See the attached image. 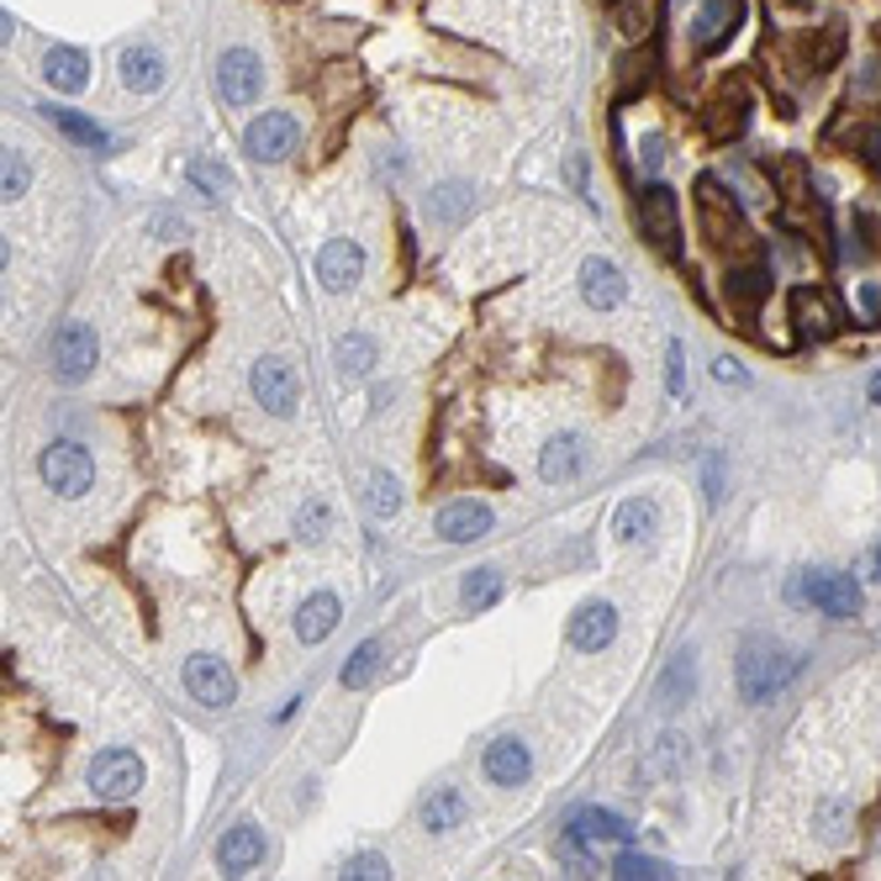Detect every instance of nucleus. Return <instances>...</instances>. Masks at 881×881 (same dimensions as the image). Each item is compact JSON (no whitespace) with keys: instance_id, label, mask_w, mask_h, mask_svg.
<instances>
[{"instance_id":"nucleus-35","label":"nucleus","mask_w":881,"mask_h":881,"mask_svg":"<svg viewBox=\"0 0 881 881\" xmlns=\"http://www.w3.org/2000/svg\"><path fill=\"white\" fill-rule=\"evenodd\" d=\"M365 508H370V517H380V523L401 512V486L391 481L386 470H375L370 476V486H365Z\"/></svg>"},{"instance_id":"nucleus-4","label":"nucleus","mask_w":881,"mask_h":881,"mask_svg":"<svg viewBox=\"0 0 881 881\" xmlns=\"http://www.w3.org/2000/svg\"><path fill=\"white\" fill-rule=\"evenodd\" d=\"M85 781H90V792L101 802H127V798H137V787H143V760H137L133 749H101V755L90 760Z\"/></svg>"},{"instance_id":"nucleus-2","label":"nucleus","mask_w":881,"mask_h":881,"mask_svg":"<svg viewBox=\"0 0 881 881\" xmlns=\"http://www.w3.org/2000/svg\"><path fill=\"white\" fill-rule=\"evenodd\" d=\"M696 212H702V233L718 243V248H745L749 233H745V212L734 201V190H723L713 175L696 180Z\"/></svg>"},{"instance_id":"nucleus-10","label":"nucleus","mask_w":881,"mask_h":881,"mask_svg":"<svg viewBox=\"0 0 881 881\" xmlns=\"http://www.w3.org/2000/svg\"><path fill=\"white\" fill-rule=\"evenodd\" d=\"M186 692L196 696L201 707H233L238 681H233V670L222 666L216 655H190L186 660Z\"/></svg>"},{"instance_id":"nucleus-30","label":"nucleus","mask_w":881,"mask_h":881,"mask_svg":"<svg viewBox=\"0 0 881 881\" xmlns=\"http://www.w3.org/2000/svg\"><path fill=\"white\" fill-rule=\"evenodd\" d=\"M465 212H470V186H459V180H449V186H438L427 196V216L444 222V227L465 222Z\"/></svg>"},{"instance_id":"nucleus-33","label":"nucleus","mask_w":881,"mask_h":881,"mask_svg":"<svg viewBox=\"0 0 881 881\" xmlns=\"http://www.w3.org/2000/svg\"><path fill=\"white\" fill-rule=\"evenodd\" d=\"M375 365V344L365 338V333H348V338H338V375L344 380H365Z\"/></svg>"},{"instance_id":"nucleus-43","label":"nucleus","mask_w":881,"mask_h":881,"mask_svg":"<svg viewBox=\"0 0 881 881\" xmlns=\"http://www.w3.org/2000/svg\"><path fill=\"white\" fill-rule=\"evenodd\" d=\"M676 771H681V739L666 734V739L655 745V760L644 766V776H676Z\"/></svg>"},{"instance_id":"nucleus-17","label":"nucleus","mask_w":881,"mask_h":881,"mask_svg":"<svg viewBox=\"0 0 881 881\" xmlns=\"http://www.w3.org/2000/svg\"><path fill=\"white\" fill-rule=\"evenodd\" d=\"M792 317H798V327L807 333V338H834L839 333V306L828 301V291H813V286H802V291H792Z\"/></svg>"},{"instance_id":"nucleus-42","label":"nucleus","mask_w":881,"mask_h":881,"mask_svg":"<svg viewBox=\"0 0 881 881\" xmlns=\"http://www.w3.org/2000/svg\"><path fill=\"white\" fill-rule=\"evenodd\" d=\"M344 877L348 881H380V877H391V860H386V855H348Z\"/></svg>"},{"instance_id":"nucleus-29","label":"nucleus","mask_w":881,"mask_h":881,"mask_svg":"<svg viewBox=\"0 0 881 881\" xmlns=\"http://www.w3.org/2000/svg\"><path fill=\"white\" fill-rule=\"evenodd\" d=\"M48 122H54L58 133L69 137V143H80V148H107V133L90 122V116H80V111H64V107H48L43 111Z\"/></svg>"},{"instance_id":"nucleus-12","label":"nucleus","mask_w":881,"mask_h":881,"mask_svg":"<svg viewBox=\"0 0 881 881\" xmlns=\"http://www.w3.org/2000/svg\"><path fill=\"white\" fill-rule=\"evenodd\" d=\"M613 634H617V607L613 602H581L576 617H570V649H581V655L607 649Z\"/></svg>"},{"instance_id":"nucleus-19","label":"nucleus","mask_w":881,"mask_h":881,"mask_svg":"<svg viewBox=\"0 0 881 881\" xmlns=\"http://www.w3.org/2000/svg\"><path fill=\"white\" fill-rule=\"evenodd\" d=\"M565 834H570V839H581L587 850L591 845H628V839H634L628 818H617V813H607V807H587V813H576Z\"/></svg>"},{"instance_id":"nucleus-32","label":"nucleus","mask_w":881,"mask_h":881,"mask_svg":"<svg viewBox=\"0 0 881 881\" xmlns=\"http://www.w3.org/2000/svg\"><path fill=\"white\" fill-rule=\"evenodd\" d=\"M186 180L201 190L207 201H222V196L233 190V169H227V164H216V159H190Z\"/></svg>"},{"instance_id":"nucleus-45","label":"nucleus","mask_w":881,"mask_h":881,"mask_svg":"<svg viewBox=\"0 0 881 881\" xmlns=\"http://www.w3.org/2000/svg\"><path fill=\"white\" fill-rule=\"evenodd\" d=\"M322 523H327V508H322V502H306V508L295 512V534L301 538H322Z\"/></svg>"},{"instance_id":"nucleus-38","label":"nucleus","mask_w":881,"mask_h":881,"mask_svg":"<svg viewBox=\"0 0 881 881\" xmlns=\"http://www.w3.org/2000/svg\"><path fill=\"white\" fill-rule=\"evenodd\" d=\"M813 818H818V834H824L828 845H839L845 828H850V807H845L839 798H824L818 807H813Z\"/></svg>"},{"instance_id":"nucleus-14","label":"nucleus","mask_w":881,"mask_h":881,"mask_svg":"<svg viewBox=\"0 0 881 881\" xmlns=\"http://www.w3.org/2000/svg\"><path fill=\"white\" fill-rule=\"evenodd\" d=\"M259 860H265V828L259 824H233L227 834H222V845H216V866H222L227 877H248Z\"/></svg>"},{"instance_id":"nucleus-40","label":"nucleus","mask_w":881,"mask_h":881,"mask_svg":"<svg viewBox=\"0 0 881 881\" xmlns=\"http://www.w3.org/2000/svg\"><path fill=\"white\" fill-rule=\"evenodd\" d=\"M5 201H22L27 196V186H32V169H27V159L16 154V148H5Z\"/></svg>"},{"instance_id":"nucleus-15","label":"nucleus","mask_w":881,"mask_h":881,"mask_svg":"<svg viewBox=\"0 0 881 881\" xmlns=\"http://www.w3.org/2000/svg\"><path fill=\"white\" fill-rule=\"evenodd\" d=\"M581 295H587V306H596V312H613L617 301L628 295V280H623V269H617L613 259L591 254L587 265H581Z\"/></svg>"},{"instance_id":"nucleus-25","label":"nucleus","mask_w":881,"mask_h":881,"mask_svg":"<svg viewBox=\"0 0 881 881\" xmlns=\"http://www.w3.org/2000/svg\"><path fill=\"white\" fill-rule=\"evenodd\" d=\"M122 85L137 90V96H154V90L164 85V54L159 48H148V43L127 48V54H122Z\"/></svg>"},{"instance_id":"nucleus-5","label":"nucleus","mask_w":881,"mask_h":881,"mask_svg":"<svg viewBox=\"0 0 881 881\" xmlns=\"http://www.w3.org/2000/svg\"><path fill=\"white\" fill-rule=\"evenodd\" d=\"M37 470H43V481L54 486L58 497H85L96 486V459L85 455L80 444H69V438L48 444L43 459H37Z\"/></svg>"},{"instance_id":"nucleus-28","label":"nucleus","mask_w":881,"mask_h":881,"mask_svg":"<svg viewBox=\"0 0 881 881\" xmlns=\"http://www.w3.org/2000/svg\"><path fill=\"white\" fill-rule=\"evenodd\" d=\"M723 291H728V301H734L739 312H755V306H760V295L771 291V280H766V269H728Z\"/></svg>"},{"instance_id":"nucleus-22","label":"nucleus","mask_w":881,"mask_h":881,"mask_svg":"<svg viewBox=\"0 0 881 881\" xmlns=\"http://www.w3.org/2000/svg\"><path fill=\"white\" fill-rule=\"evenodd\" d=\"M338 617H344V607H338V596H333V591L306 596V602H301V613H295V639H301V644H322L333 628H338Z\"/></svg>"},{"instance_id":"nucleus-39","label":"nucleus","mask_w":881,"mask_h":881,"mask_svg":"<svg viewBox=\"0 0 881 881\" xmlns=\"http://www.w3.org/2000/svg\"><path fill=\"white\" fill-rule=\"evenodd\" d=\"M666 391L676 401L687 397V344H681V338H670V348H666Z\"/></svg>"},{"instance_id":"nucleus-49","label":"nucleus","mask_w":881,"mask_h":881,"mask_svg":"<svg viewBox=\"0 0 881 881\" xmlns=\"http://www.w3.org/2000/svg\"><path fill=\"white\" fill-rule=\"evenodd\" d=\"M644 169H649V175L660 169V143H655V137H649V148H644Z\"/></svg>"},{"instance_id":"nucleus-8","label":"nucleus","mask_w":881,"mask_h":881,"mask_svg":"<svg viewBox=\"0 0 881 881\" xmlns=\"http://www.w3.org/2000/svg\"><path fill=\"white\" fill-rule=\"evenodd\" d=\"M295 143H301V122H295L291 111H265L248 133H243V148H248V159L259 164H280L295 154Z\"/></svg>"},{"instance_id":"nucleus-6","label":"nucleus","mask_w":881,"mask_h":881,"mask_svg":"<svg viewBox=\"0 0 881 881\" xmlns=\"http://www.w3.org/2000/svg\"><path fill=\"white\" fill-rule=\"evenodd\" d=\"M802 602H813L824 617H834V623H845V617L860 613V581L855 576H845V570H807L798 587Z\"/></svg>"},{"instance_id":"nucleus-11","label":"nucleus","mask_w":881,"mask_h":881,"mask_svg":"<svg viewBox=\"0 0 881 881\" xmlns=\"http://www.w3.org/2000/svg\"><path fill=\"white\" fill-rule=\"evenodd\" d=\"M254 397H259L265 412L291 417L295 406H301V380H295V370L286 359H259V365H254Z\"/></svg>"},{"instance_id":"nucleus-41","label":"nucleus","mask_w":881,"mask_h":881,"mask_svg":"<svg viewBox=\"0 0 881 881\" xmlns=\"http://www.w3.org/2000/svg\"><path fill=\"white\" fill-rule=\"evenodd\" d=\"M707 127H713V137H739V133H745V101H734V107H728V101H718V107H713V116H707Z\"/></svg>"},{"instance_id":"nucleus-3","label":"nucleus","mask_w":881,"mask_h":881,"mask_svg":"<svg viewBox=\"0 0 881 881\" xmlns=\"http://www.w3.org/2000/svg\"><path fill=\"white\" fill-rule=\"evenodd\" d=\"M48 359H54V375L64 386H80L85 375L96 370V359H101L96 327H90V322H58L54 344H48Z\"/></svg>"},{"instance_id":"nucleus-23","label":"nucleus","mask_w":881,"mask_h":881,"mask_svg":"<svg viewBox=\"0 0 881 881\" xmlns=\"http://www.w3.org/2000/svg\"><path fill=\"white\" fill-rule=\"evenodd\" d=\"M491 534V508H481V502H449V508L438 512V538H449V544H470V538Z\"/></svg>"},{"instance_id":"nucleus-1","label":"nucleus","mask_w":881,"mask_h":881,"mask_svg":"<svg viewBox=\"0 0 881 881\" xmlns=\"http://www.w3.org/2000/svg\"><path fill=\"white\" fill-rule=\"evenodd\" d=\"M792 670H798L792 649H781V644H771V639H749L745 649H739L734 681H739V696H745V702H771V696L792 681Z\"/></svg>"},{"instance_id":"nucleus-50","label":"nucleus","mask_w":881,"mask_h":881,"mask_svg":"<svg viewBox=\"0 0 881 881\" xmlns=\"http://www.w3.org/2000/svg\"><path fill=\"white\" fill-rule=\"evenodd\" d=\"M871 401H881V375H871Z\"/></svg>"},{"instance_id":"nucleus-31","label":"nucleus","mask_w":881,"mask_h":881,"mask_svg":"<svg viewBox=\"0 0 881 881\" xmlns=\"http://www.w3.org/2000/svg\"><path fill=\"white\" fill-rule=\"evenodd\" d=\"M613 534L623 538V544H639V538H649V534H655V502H644V497L623 502V508H617Z\"/></svg>"},{"instance_id":"nucleus-20","label":"nucleus","mask_w":881,"mask_h":881,"mask_svg":"<svg viewBox=\"0 0 881 881\" xmlns=\"http://www.w3.org/2000/svg\"><path fill=\"white\" fill-rule=\"evenodd\" d=\"M739 11H745V0H702V11H696V48L702 54L723 48L734 37V27H739Z\"/></svg>"},{"instance_id":"nucleus-48","label":"nucleus","mask_w":881,"mask_h":881,"mask_svg":"<svg viewBox=\"0 0 881 881\" xmlns=\"http://www.w3.org/2000/svg\"><path fill=\"white\" fill-rule=\"evenodd\" d=\"M713 375H718L723 386H749V375H745V365H739V359H718V365H713Z\"/></svg>"},{"instance_id":"nucleus-44","label":"nucleus","mask_w":881,"mask_h":881,"mask_svg":"<svg viewBox=\"0 0 881 881\" xmlns=\"http://www.w3.org/2000/svg\"><path fill=\"white\" fill-rule=\"evenodd\" d=\"M845 48V22H828L824 32V43H818V54H813V69H828L834 64V54Z\"/></svg>"},{"instance_id":"nucleus-36","label":"nucleus","mask_w":881,"mask_h":881,"mask_svg":"<svg viewBox=\"0 0 881 881\" xmlns=\"http://www.w3.org/2000/svg\"><path fill=\"white\" fill-rule=\"evenodd\" d=\"M459 596H465V607H470V613H486V607L502 596V576H497V570H470Z\"/></svg>"},{"instance_id":"nucleus-16","label":"nucleus","mask_w":881,"mask_h":881,"mask_svg":"<svg viewBox=\"0 0 881 881\" xmlns=\"http://www.w3.org/2000/svg\"><path fill=\"white\" fill-rule=\"evenodd\" d=\"M528 771H534V755H528L523 739L502 734V739H491V745H486V776H491L497 787H523Z\"/></svg>"},{"instance_id":"nucleus-34","label":"nucleus","mask_w":881,"mask_h":881,"mask_svg":"<svg viewBox=\"0 0 881 881\" xmlns=\"http://www.w3.org/2000/svg\"><path fill=\"white\" fill-rule=\"evenodd\" d=\"M613 877H623V881H666V877H676L666 860H655V855H639V850H623L613 860Z\"/></svg>"},{"instance_id":"nucleus-21","label":"nucleus","mask_w":881,"mask_h":881,"mask_svg":"<svg viewBox=\"0 0 881 881\" xmlns=\"http://www.w3.org/2000/svg\"><path fill=\"white\" fill-rule=\"evenodd\" d=\"M417 818H423L427 834H449V828H459L470 818V802H465L459 787H433L423 798V807H417Z\"/></svg>"},{"instance_id":"nucleus-24","label":"nucleus","mask_w":881,"mask_h":881,"mask_svg":"<svg viewBox=\"0 0 881 881\" xmlns=\"http://www.w3.org/2000/svg\"><path fill=\"white\" fill-rule=\"evenodd\" d=\"M43 80L54 85V90H64V96H80L85 85H90V58H85L80 48H48Z\"/></svg>"},{"instance_id":"nucleus-46","label":"nucleus","mask_w":881,"mask_h":881,"mask_svg":"<svg viewBox=\"0 0 881 881\" xmlns=\"http://www.w3.org/2000/svg\"><path fill=\"white\" fill-rule=\"evenodd\" d=\"M702 491H707V502H713V508L723 502V459L718 455L702 459Z\"/></svg>"},{"instance_id":"nucleus-47","label":"nucleus","mask_w":881,"mask_h":881,"mask_svg":"<svg viewBox=\"0 0 881 881\" xmlns=\"http://www.w3.org/2000/svg\"><path fill=\"white\" fill-rule=\"evenodd\" d=\"M855 96H860V101H877L881 96V64H866V75H860V85H855Z\"/></svg>"},{"instance_id":"nucleus-7","label":"nucleus","mask_w":881,"mask_h":881,"mask_svg":"<svg viewBox=\"0 0 881 881\" xmlns=\"http://www.w3.org/2000/svg\"><path fill=\"white\" fill-rule=\"evenodd\" d=\"M216 90H222L227 107H254V101L265 96V64H259V54L227 48V54L216 58Z\"/></svg>"},{"instance_id":"nucleus-13","label":"nucleus","mask_w":881,"mask_h":881,"mask_svg":"<svg viewBox=\"0 0 881 881\" xmlns=\"http://www.w3.org/2000/svg\"><path fill=\"white\" fill-rule=\"evenodd\" d=\"M365 275V248L354 238H327L317 254V280L327 291H348L354 280Z\"/></svg>"},{"instance_id":"nucleus-27","label":"nucleus","mask_w":881,"mask_h":881,"mask_svg":"<svg viewBox=\"0 0 881 881\" xmlns=\"http://www.w3.org/2000/svg\"><path fill=\"white\" fill-rule=\"evenodd\" d=\"M380 655H386V649H380V639H365L354 655H348V666L338 670V681H344L348 692H365L375 676H380Z\"/></svg>"},{"instance_id":"nucleus-18","label":"nucleus","mask_w":881,"mask_h":881,"mask_svg":"<svg viewBox=\"0 0 881 881\" xmlns=\"http://www.w3.org/2000/svg\"><path fill=\"white\" fill-rule=\"evenodd\" d=\"M587 470V444L576 438V433H560V438H549L544 444V455H538V476L549 486H565V481H576Z\"/></svg>"},{"instance_id":"nucleus-37","label":"nucleus","mask_w":881,"mask_h":881,"mask_svg":"<svg viewBox=\"0 0 881 881\" xmlns=\"http://www.w3.org/2000/svg\"><path fill=\"white\" fill-rule=\"evenodd\" d=\"M660 5H666V0H649V5H644V0H617V5H613V16H617V27L628 32V37H644Z\"/></svg>"},{"instance_id":"nucleus-9","label":"nucleus","mask_w":881,"mask_h":881,"mask_svg":"<svg viewBox=\"0 0 881 881\" xmlns=\"http://www.w3.org/2000/svg\"><path fill=\"white\" fill-rule=\"evenodd\" d=\"M639 227L660 254H676V238H681V201H676V190L670 186L644 190L639 196Z\"/></svg>"},{"instance_id":"nucleus-26","label":"nucleus","mask_w":881,"mask_h":881,"mask_svg":"<svg viewBox=\"0 0 881 881\" xmlns=\"http://www.w3.org/2000/svg\"><path fill=\"white\" fill-rule=\"evenodd\" d=\"M696 687V666H692V655H676L666 670V681H660V692H655V702H660V713H670V707H681L687 696H692Z\"/></svg>"}]
</instances>
